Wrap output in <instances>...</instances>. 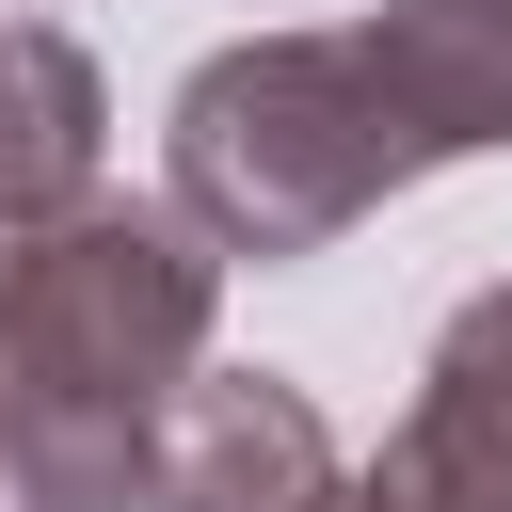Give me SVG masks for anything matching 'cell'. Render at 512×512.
Wrapping results in <instances>:
<instances>
[{"instance_id":"obj_1","label":"cell","mask_w":512,"mask_h":512,"mask_svg":"<svg viewBox=\"0 0 512 512\" xmlns=\"http://www.w3.org/2000/svg\"><path fill=\"white\" fill-rule=\"evenodd\" d=\"M384 192H416V144L352 32H240L160 112V208L208 256H256V272L336 256Z\"/></svg>"},{"instance_id":"obj_3","label":"cell","mask_w":512,"mask_h":512,"mask_svg":"<svg viewBox=\"0 0 512 512\" xmlns=\"http://www.w3.org/2000/svg\"><path fill=\"white\" fill-rule=\"evenodd\" d=\"M352 512H512V288L448 304V336L416 352V400L368 448Z\"/></svg>"},{"instance_id":"obj_4","label":"cell","mask_w":512,"mask_h":512,"mask_svg":"<svg viewBox=\"0 0 512 512\" xmlns=\"http://www.w3.org/2000/svg\"><path fill=\"white\" fill-rule=\"evenodd\" d=\"M352 448L288 368H208L160 416V512H352Z\"/></svg>"},{"instance_id":"obj_6","label":"cell","mask_w":512,"mask_h":512,"mask_svg":"<svg viewBox=\"0 0 512 512\" xmlns=\"http://www.w3.org/2000/svg\"><path fill=\"white\" fill-rule=\"evenodd\" d=\"M96 144H112V80L64 16H0V256L64 208H96Z\"/></svg>"},{"instance_id":"obj_5","label":"cell","mask_w":512,"mask_h":512,"mask_svg":"<svg viewBox=\"0 0 512 512\" xmlns=\"http://www.w3.org/2000/svg\"><path fill=\"white\" fill-rule=\"evenodd\" d=\"M352 48H368V80H384L416 176L512 144V0H368Z\"/></svg>"},{"instance_id":"obj_2","label":"cell","mask_w":512,"mask_h":512,"mask_svg":"<svg viewBox=\"0 0 512 512\" xmlns=\"http://www.w3.org/2000/svg\"><path fill=\"white\" fill-rule=\"evenodd\" d=\"M208 320H224V256L176 208L96 192L0 256V400H80L160 432L208 384Z\"/></svg>"}]
</instances>
